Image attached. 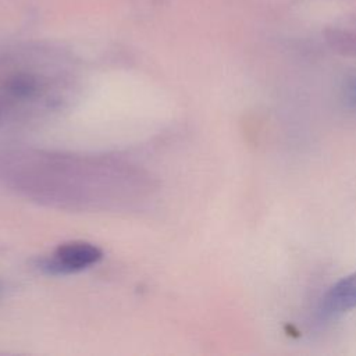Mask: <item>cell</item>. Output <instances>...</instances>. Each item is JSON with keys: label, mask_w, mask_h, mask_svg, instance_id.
<instances>
[{"label": "cell", "mask_w": 356, "mask_h": 356, "mask_svg": "<svg viewBox=\"0 0 356 356\" xmlns=\"http://www.w3.org/2000/svg\"><path fill=\"white\" fill-rule=\"evenodd\" d=\"M125 165L110 161H90L71 157H54L42 154L14 156L4 165L10 179L26 195L57 203L79 202L78 191H82L86 202L92 181L124 177L118 174Z\"/></svg>", "instance_id": "cell-1"}, {"label": "cell", "mask_w": 356, "mask_h": 356, "mask_svg": "<svg viewBox=\"0 0 356 356\" xmlns=\"http://www.w3.org/2000/svg\"><path fill=\"white\" fill-rule=\"evenodd\" d=\"M103 257L100 248L85 241L65 242L42 259L39 268L47 274H71L96 264Z\"/></svg>", "instance_id": "cell-2"}, {"label": "cell", "mask_w": 356, "mask_h": 356, "mask_svg": "<svg viewBox=\"0 0 356 356\" xmlns=\"http://www.w3.org/2000/svg\"><path fill=\"white\" fill-rule=\"evenodd\" d=\"M356 306V274H352L334 285L321 305L324 317H335Z\"/></svg>", "instance_id": "cell-3"}, {"label": "cell", "mask_w": 356, "mask_h": 356, "mask_svg": "<svg viewBox=\"0 0 356 356\" xmlns=\"http://www.w3.org/2000/svg\"><path fill=\"white\" fill-rule=\"evenodd\" d=\"M325 36L334 50L342 54H356V32L346 29H330Z\"/></svg>", "instance_id": "cell-4"}, {"label": "cell", "mask_w": 356, "mask_h": 356, "mask_svg": "<svg viewBox=\"0 0 356 356\" xmlns=\"http://www.w3.org/2000/svg\"><path fill=\"white\" fill-rule=\"evenodd\" d=\"M346 92H348L349 100L356 106V75L349 81V85H348V88H346Z\"/></svg>", "instance_id": "cell-5"}]
</instances>
